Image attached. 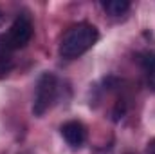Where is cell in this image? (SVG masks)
Returning a JSON list of instances; mask_svg holds the SVG:
<instances>
[{"mask_svg":"<svg viewBox=\"0 0 155 154\" xmlns=\"http://www.w3.org/2000/svg\"><path fill=\"white\" fill-rule=\"evenodd\" d=\"M15 67V60L9 53H0V78L7 76Z\"/></svg>","mask_w":155,"mask_h":154,"instance_id":"obj_6","label":"cell"},{"mask_svg":"<svg viewBox=\"0 0 155 154\" xmlns=\"http://www.w3.org/2000/svg\"><path fill=\"white\" fill-rule=\"evenodd\" d=\"M124 114V102L123 100H119L116 105V111H114V120H119V118H123Z\"/></svg>","mask_w":155,"mask_h":154,"instance_id":"obj_8","label":"cell"},{"mask_svg":"<svg viewBox=\"0 0 155 154\" xmlns=\"http://www.w3.org/2000/svg\"><path fill=\"white\" fill-rule=\"evenodd\" d=\"M146 152L148 154H155V138L148 142V147H146Z\"/></svg>","mask_w":155,"mask_h":154,"instance_id":"obj_9","label":"cell"},{"mask_svg":"<svg viewBox=\"0 0 155 154\" xmlns=\"http://www.w3.org/2000/svg\"><path fill=\"white\" fill-rule=\"evenodd\" d=\"M0 22H2V13H0Z\"/></svg>","mask_w":155,"mask_h":154,"instance_id":"obj_10","label":"cell"},{"mask_svg":"<svg viewBox=\"0 0 155 154\" xmlns=\"http://www.w3.org/2000/svg\"><path fill=\"white\" fill-rule=\"evenodd\" d=\"M33 37V22L27 15H18L13 26L9 27L7 35L0 38V53H9L22 49L29 44Z\"/></svg>","mask_w":155,"mask_h":154,"instance_id":"obj_2","label":"cell"},{"mask_svg":"<svg viewBox=\"0 0 155 154\" xmlns=\"http://www.w3.org/2000/svg\"><path fill=\"white\" fill-rule=\"evenodd\" d=\"M97 38L99 33L92 24H78L63 35L60 44V54L67 60H74L87 53L97 42Z\"/></svg>","mask_w":155,"mask_h":154,"instance_id":"obj_1","label":"cell"},{"mask_svg":"<svg viewBox=\"0 0 155 154\" xmlns=\"http://www.w3.org/2000/svg\"><path fill=\"white\" fill-rule=\"evenodd\" d=\"M56 94H58V78L52 73H43L36 83V94H35V105H33L35 116L45 114L52 105V102L56 100Z\"/></svg>","mask_w":155,"mask_h":154,"instance_id":"obj_3","label":"cell"},{"mask_svg":"<svg viewBox=\"0 0 155 154\" xmlns=\"http://www.w3.org/2000/svg\"><path fill=\"white\" fill-rule=\"evenodd\" d=\"M61 136L65 138V142L71 145V147H81L87 140V129L81 121H67L61 125Z\"/></svg>","mask_w":155,"mask_h":154,"instance_id":"obj_4","label":"cell"},{"mask_svg":"<svg viewBox=\"0 0 155 154\" xmlns=\"http://www.w3.org/2000/svg\"><path fill=\"white\" fill-rule=\"evenodd\" d=\"M144 67H146V76H148V85L150 89L155 93V54L148 56L146 62H144Z\"/></svg>","mask_w":155,"mask_h":154,"instance_id":"obj_7","label":"cell"},{"mask_svg":"<svg viewBox=\"0 0 155 154\" xmlns=\"http://www.w3.org/2000/svg\"><path fill=\"white\" fill-rule=\"evenodd\" d=\"M103 7H105V11L108 15L121 16L130 9V2L128 0H108V2H103Z\"/></svg>","mask_w":155,"mask_h":154,"instance_id":"obj_5","label":"cell"}]
</instances>
